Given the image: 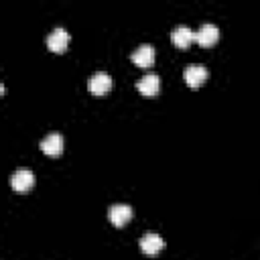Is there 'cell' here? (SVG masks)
I'll list each match as a JSON object with an SVG mask.
<instances>
[{
    "label": "cell",
    "mask_w": 260,
    "mask_h": 260,
    "mask_svg": "<svg viewBox=\"0 0 260 260\" xmlns=\"http://www.w3.org/2000/svg\"><path fill=\"white\" fill-rule=\"evenodd\" d=\"M217 39H219V28H217L215 24H211V22L201 24V26L197 28V32H195V41H197L201 47H211V45L217 43Z\"/></svg>",
    "instance_id": "cell-4"
},
{
    "label": "cell",
    "mask_w": 260,
    "mask_h": 260,
    "mask_svg": "<svg viewBox=\"0 0 260 260\" xmlns=\"http://www.w3.org/2000/svg\"><path fill=\"white\" fill-rule=\"evenodd\" d=\"M183 79L189 87H199L205 79H207V69L203 65H189L183 71Z\"/></svg>",
    "instance_id": "cell-8"
},
{
    "label": "cell",
    "mask_w": 260,
    "mask_h": 260,
    "mask_svg": "<svg viewBox=\"0 0 260 260\" xmlns=\"http://www.w3.org/2000/svg\"><path fill=\"white\" fill-rule=\"evenodd\" d=\"M171 41H173L175 47H179V49H187V47L195 41V32H193L189 26L179 24V26L173 28V32H171Z\"/></svg>",
    "instance_id": "cell-7"
},
{
    "label": "cell",
    "mask_w": 260,
    "mask_h": 260,
    "mask_svg": "<svg viewBox=\"0 0 260 260\" xmlns=\"http://www.w3.org/2000/svg\"><path fill=\"white\" fill-rule=\"evenodd\" d=\"M132 63L138 67H150L154 63V49L152 45H140L132 55H130Z\"/></svg>",
    "instance_id": "cell-9"
},
{
    "label": "cell",
    "mask_w": 260,
    "mask_h": 260,
    "mask_svg": "<svg viewBox=\"0 0 260 260\" xmlns=\"http://www.w3.org/2000/svg\"><path fill=\"white\" fill-rule=\"evenodd\" d=\"M158 87H160V81H158V75H154V73H148V75H144V77H140L136 81V89L142 95H146V98L156 95L158 93Z\"/></svg>",
    "instance_id": "cell-10"
},
{
    "label": "cell",
    "mask_w": 260,
    "mask_h": 260,
    "mask_svg": "<svg viewBox=\"0 0 260 260\" xmlns=\"http://www.w3.org/2000/svg\"><path fill=\"white\" fill-rule=\"evenodd\" d=\"M87 89H89L93 95H104V93H108V91L112 89V77H110L108 73H104V71H98V73H93V75L89 77Z\"/></svg>",
    "instance_id": "cell-3"
},
{
    "label": "cell",
    "mask_w": 260,
    "mask_h": 260,
    "mask_svg": "<svg viewBox=\"0 0 260 260\" xmlns=\"http://www.w3.org/2000/svg\"><path fill=\"white\" fill-rule=\"evenodd\" d=\"M32 185H35V175L28 169H18L10 177V187L14 191H20L22 193V191H28Z\"/></svg>",
    "instance_id": "cell-5"
},
{
    "label": "cell",
    "mask_w": 260,
    "mask_h": 260,
    "mask_svg": "<svg viewBox=\"0 0 260 260\" xmlns=\"http://www.w3.org/2000/svg\"><path fill=\"white\" fill-rule=\"evenodd\" d=\"M162 248H165V240H162L158 234L148 232V234H144V236L140 238V250H142L146 256H154V254H158Z\"/></svg>",
    "instance_id": "cell-6"
},
{
    "label": "cell",
    "mask_w": 260,
    "mask_h": 260,
    "mask_svg": "<svg viewBox=\"0 0 260 260\" xmlns=\"http://www.w3.org/2000/svg\"><path fill=\"white\" fill-rule=\"evenodd\" d=\"M134 211L130 205H124V203H114L110 209H108V219L116 225V228H122L126 225L130 219H132Z\"/></svg>",
    "instance_id": "cell-2"
},
{
    "label": "cell",
    "mask_w": 260,
    "mask_h": 260,
    "mask_svg": "<svg viewBox=\"0 0 260 260\" xmlns=\"http://www.w3.org/2000/svg\"><path fill=\"white\" fill-rule=\"evenodd\" d=\"M41 150L49 156H59L63 152V136L61 134H49L41 140Z\"/></svg>",
    "instance_id": "cell-11"
},
{
    "label": "cell",
    "mask_w": 260,
    "mask_h": 260,
    "mask_svg": "<svg viewBox=\"0 0 260 260\" xmlns=\"http://www.w3.org/2000/svg\"><path fill=\"white\" fill-rule=\"evenodd\" d=\"M67 45H69V32L65 28L57 26V28H53L49 32V37H47L49 51H53V53H65L67 51Z\"/></svg>",
    "instance_id": "cell-1"
}]
</instances>
